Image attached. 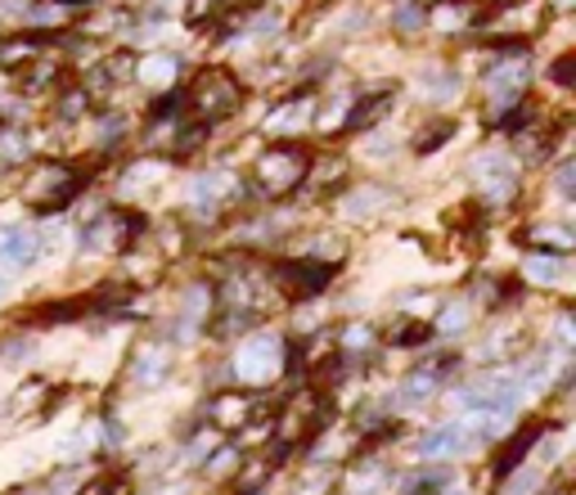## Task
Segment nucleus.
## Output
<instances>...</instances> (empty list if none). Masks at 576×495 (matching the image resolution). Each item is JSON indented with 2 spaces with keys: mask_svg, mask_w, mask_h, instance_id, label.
Segmentation results:
<instances>
[{
  "mask_svg": "<svg viewBox=\"0 0 576 495\" xmlns=\"http://www.w3.org/2000/svg\"><path fill=\"white\" fill-rule=\"evenodd\" d=\"M19 82H23V95H50L54 86H63V59L59 54H41V59H32L23 73H14Z\"/></svg>",
  "mask_w": 576,
  "mask_h": 495,
  "instance_id": "nucleus-29",
  "label": "nucleus"
},
{
  "mask_svg": "<svg viewBox=\"0 0 576 495\" xmlns=\"http://www.w3.org/2000/svg\"><path fill=\"white\" fill-rule=\"evenodd\" d=\"M72 19L78 14H72V6H63V0H28V10H23L28 32H41V37H63V28Z\"/></svg>",
  "mask_w": 576,
  "mask_h": 495,
  "instance_id": "nucleus-27",
  "label": "nucleus"
},
{
  "mask_svg": "<svg viewBox=\"0 0 576 495\" xmlns=\"http://www.w3.org/2000/svg\"><path fill=\"white\" fill-rule=\"evenodd\" d=\"M518 244L541 248V252H567V257H572V248H576V230H572L567 221H532V226L518 230Z\"/></svg>",
  "mask_w": 576,
  "mask_h": 495,
  "instance_id": "nucleus-26",
  "label": "nucleus"
},
{
  "mask_svg": "<svg viewBox=\"0 0 576 495\" xmlns=\"http://www.w3.org/2000/svg\"><path fill=\"white\" fill-rule=\"evenodd\" d=\"M495 59L482 73V100H486V122L500 117L504 109H514L527 100L536 63H532V41H491Z\"/></svg>",
  "mask_w": 576,
  "mask_h": 495,
  "instance_id": "nucleus-1",
  "label": "nucleus"
},
{
  "mask_svg": "<svg viewBox=\"0 0 576 495\" xmlns=\"http://www.w3.org/2000/svg\"><path fill=\"white\" fill-rule=\"evenodd\" d=\"M554 198H563V203L576 198V163L572 158H558V167H554Z\"/></svg>",
  "mask_w": 576,
  "mask_h": 495,
  "instance_id": "nucleus-43",
  "label": "nucleus"
},
{
  "mask_svg": "<svg viewBox=\"0 0 576 495\" xmlns=\"http://www.w3.org/2000/svg\"><path fill=\"white\" fill-rule=\"evenodd\" d=\"M82 189H86V172L68 158H41L32 176L23 181V198L37 217H54V212L72 207Z\"/></svg>",
  "mask_w": 576,
  "mask_h": 495,
  "instance_id": "nucleus-4",
  "label": "nucleus"
},
{
  "mask_svg": "<svg viewBox=\"0 0 576 495\" xmlns=\"http://www.w3.org/2000/svg\"><path fill=\"white\" fill-rule=\"evenodd\" d=\"M486 10L477 0H428V23L423 32H438V37H469L482 32Z\"/></svg>",
  "mask_w": 576,
  "mask_h": 495,
  "instance_id": "nucleus-15",
  "label": "nucleus"
},
{
  "mask_svg": "<svg viewBox=\"0 0 576 495\" xmlns=\"http://www.w3.org/2000/svg\"><path fill=\"white\" fill-rule=\"evenodd\" d=\"M388 482H392V468L379 455H366L347 473V495H379Z\"/></svg>",
  "mask_w": 576,
  "mask_h": 495,
  "instance_id": "nucleus-32",
  "label": "nucleus"
},
{
  "mask_svg": "<svg viewBox=\"0 0 576 495\" xmlns=\"http://www.w3.org/2000/svg\"><path fill=\"white\" fill-rule=\"evenodd\" d=\"M172 370H176V347H172V338H167V342H163V338H144V342L135 347V357H131V383H135V388L154 392V388H163V383L172 379Z\"/></svg>",
  "mask_w": 576,
  "mask_h": 495,
  "instance_id": "nucleus-14",
  "label": "nucleus"
},
{
  "mask_svg": "<svg viewBox=\"0 0 576 495\" xmlns=\"http://www.w3.org/2000/svg\"><path fill=\"white\" fill-rule=\"evenodd\" d=\"M167 176H172V163H167V158H135V163L122 172L117 189H122V194H135V189H154V185H163Z\"/></svg>",
  "mask_w": 576,
  "mask_h": 495,
  "instance_id": "nucleus-33",
  "label": "nucleus"
},
{
  "mask_svg": "<svg viewBox=\"0 0 576 495\" xmlns=\"http://www.w3.org/2000/svg\"><path fill=\"white\" fill-rule=\"evenodd\" d=\"M235 464H239V451H235V446H226L222 455H212V460H207V473H212V477H222V473H230Z\"/></svg>",
  "mask_w": 576,
  "mask_h": 495,
  "instance_id": "nucleus-49",
  "label": "nucleus"
},
{
  "mask_svg": "<svg viewBox=\"0 0 576 495\" xmlns=\"http://www.w3.org/2000/svg\"><path fill=\"white\" fill-rule=\"evenodd\" d=\"M253 414H257V401H253L248 388H226V392H216V396L207 401V423H212L216 433H239V429H248Z\"/></svg>",
  "mask_w": 576,
  "mask_h": 495,
  "instance_id": "nucleus-20",
  "label": "nucleus"
},
{
  "mask_svg": "<svg viewBox=\"0 0 576 495\" xmlns=\"http://www.w3.org/2000/svg\"><path fill=\"white\" fill-rule=\"evenodd\" d=\"M37 351V338L28 333H14V338H0V365H23Z\"/></svg>",
  "mask_w": 576,
  "mask_h": 495,
  "instance_id": "nucleus-42",
  "label": "nucleus"
},
{
  "mask_svg": "<svg viewBox=\"0 0 576 495\" xmlns=\"http://www.w3.org/2000/svg\"><path fill=\"white\" fill-rule=\"evenodd\" d=\"M284 365H288V338H279L270 329H257V333L248 329V338L235 351V361L226 365V374H235L244 388L261 392L284 374Z\"/></svg>",
  "mask_w": 576,
  "mask_h": 495,
  "instance_id": "nucleus-6",
  "label": "nucleus"
},
{
  "mask_svg": "<svg viewBox=\"0 0 576 495\" xmlns=\"http://www.w3.org/2000/svg\"><path fill=\"white\" fill-rule=\"evenodd\" d=\"M117 442H122V423H104V446L117 451Z\"/></svg>",
  "mask_w": 576,
  "mask_h": 495,
  "instance_id": "nucleus-52",
  "label": "nucleus"
},
{
  "mask_svg": "<svg viewBox=\"0 0 576 495\" xmlns=\"http://www.w3.org/2000/svg\"><path fill=\"white\" fill-rule=\"evenodd\" d=\"M446 482H455V477H451V468H423V473L405 477V495H428V491H446Z\"/></svg>",
  "mask_w": 576,
  "mask_h": 495,
  "instance_id": "nucleus-41",
  "label": "nucleus"
},
{
  "mask_svg": "<svg viewBox=\"0 0 576 495\" xmlns=\"http://www.w3.org/2000/svg\"><path fill=\"white\" fill-rule=\"evenodd\" d=\"M532 486H536V477H532V473H523V477H514V486H510V495H527Z\"/></svg>",
  "mask_w": 576,
  "mask_h": 495,
  "instance_id": "nucleus-53",
  "label": "nucleus"
},
{
  "mask_svg": "<svg viewBox=\"0 0 576 495\" xmlns=\"http://www.w3.org/2000/svg\"><path fill=\"white\" fill-rule=\"evenodd\" d=\"M333 423V401L320 392V388H302L294 401L284 405V414H279V437H275V464L284 460V455H294L298 446H307L311 437H320L325 429Z\"/></svg>",
  "mask_w": 576,
  "mask_h": 495,
  "instance_id": "nucleus-5",
  "label": "nucleus"
},
{
  "mask_svg": "<svg viewBox=\"0 0 576 495\" xmlns=\"http://www.w3.org/2000/svg\"><path fill=\"white\" fill-rule=\"evenodd\" d=\"M423 23H428V6H423V0H397V6H392V32L414 37V32H423Z\"/></svg>",
  "mask_w": 576,
  "mask_h": 495,
  "instance_id": "nucleus-38",
  "label": "nucleus"
},
{
  "mask_svg": "<svg viewBox=\"0 0 576 495\" xmlns=\"http://www.w3.org/2000/svg\"><path fill=\"white\" fill-rule=\"evenodd\" d=\"M311 167V154L298 145V140H275L270 149H261L253 158V172H248V185L253 189L248 198H261V203H284L288 194L302 189V176Z\"/></svg>",
  "mask_w": 576,
  "mask_h": 495,
  "instance_id": "nucleus-3",
  "label": "nucleus"
},
{
  "mask_svg": "<svg viewBox=\"0 0 576 495\" xmlns=\"http://www.w3.org/2000/svg\"><path fill=\"white\" fill-rule=\"evenodd\" d=\"M316 100H320V95H316L311 86H302V91L288 95L284 104H275L270 117L261 122L266 135H270V140H298L302 131H311V126H316Z\"/></svg>",
  "mask_w": 576,
  "mask_h": 495,
  "instance_id": "nucleus-13",
  "label": "nucleus"
},
{
  "mask_svg": "<svg viewBox=\"0 0 576 495\" xmlns=\"http://www.w3.org/2000/svg\"><path fill=\"white\" fill-rule=\"evenodd\" d=\"M541 6H545V14L563 19V14H572V10H576V0H541Z\"/></svg>",
  "mask_w": 576,
  "mask_h": 495,
  "instance_id": "nucleus-51",
  "label": "nucleus"
},
{
  "mask_svg": "<svg viewBox=\"0 0 576 495\" xmlns=\"http://www.w3.org/2000/svg\"><path fill=\"white\" fill-rule=\"evenodd\" d=\"M163 495H181V491H163Z\"/></svg>",
  "mask_w": 576,
  "mask_h": 495,
  "instance_id": "nucleus-56",
  "label": "nucleus"
},
{
  "mask_svg": "<svg viewBox=\"0 0 576 495\" xmlns=\"http://www.w3.org/2000/svg\"><path fill=\"white\" fill-rule=\"evenodd\" d=\"M212 320V285L207 279H194V285L181 293V311H176V324H172V347L181 342H194Z\"/></svg>",
  "mask_w": 576,
  "mask_h": 495,
  "instance_id": "nucleus-18",
  "label": "nucleus"
},
{
  "mask_svg": "<svg viewBox=\"0 0 576 495\" xmlns=\"http://www.w3.org/2000/svg\"><path fill=\"white\" fill-rule=\"evenodd\" d=\"M554 347H563V351H572V342H576V329H572V311L563 307L558 316H554V338H549Z\"/></svg>",
  "mask_w": 576,
  "mask_h": 495,
  "instance_id": "nucleus-46",
  "label": "nucleus"
},
{
  "mask_svg": "<svg viewBox=\"0 0 576 495\" xmlns=\"http://www.w3.org/2000/svg\"><path fill=\"white\" fill-rule=\"evenodd\" d=\"M374 342H379V329H374V324H366V320H351V324H342V333H338V357H342V361L370 357Z\"/></svg>",
  "mask_w": 576,
  "mask_h": 495,
  "instance_id": "nucleus-35",
  "label": "nucleus"
},
{
  "mask_svg": "<svg viewBox=\"0 0 576 495\" xmlns=\"http://www.w3.org/2000/svg\"><path fill=\"white\" fill-rule=\"evenodd\" d=\"M338 270L342 266H333V261H316V257H294V261H279L275 270H270V285L279 289V298H288V302H316L333 279H338Z\"/></svg>",
  "mask_w": 576,
  "mask_h": 495,
  "instance_id": "nucleus-10",
  "label": "nucleus"
},
{
  "mask_svg": "<svg viewBox=\"0 0 576 495\" xmlns=\"http://www.w3.org/2000/svg\"><path fill=\"white\" fill-rule=\"evenodd\" d=\"M401 203V194L392 185H379V181H366V185H342L338 189V212H342V221H379L388 217V212Z\"/></svg>",
  "mask_w": 576,
  "mask_h": 495,
  "instance_id": "nucleus-12",
  "label": "nucleus"
},
{
  "mask_svg": "<svg viewBox=\"0 0 576 495\" xmlns=\"http://www.w3.org/2000/svg\"><path fill=\"white\" fill-rule=\"evenodd\" d=\"M41 248H45L41 230L6 226V230H0V270H28V266H37Z\"/></svg>",
  "mask_w": 576,
  "mask_h": 495,
  "instance_id": "nucleus-22",
  "label": "nucleus"
},
{
  "mask_svg": "<svg viewBox=\"0 0 576 495\" xmlns=\"http://www.w3.org/2000/svg\"><path fill=\"white\" fill-rule=\"evenodd\" d=\"M140 239H150V217H140V212H131V207H104L100 217H91L78 230L82 252H126Z\"/></svg>",
  "mask_w": 576,
  "mask_h": 495,
  "instance_id": "nucleus-7",
  "label": "nucleus"
},
{
  "mask_svg": "<svg viewBox=\"0 0 576 495\" xmlns=\"http://www.w3.org/2000/svg\"><path fill=\"white\" fill-rule=\"evenodd\" d=\"M469 181L486 207H510L523 189V172H518V158L510 149H482L469 163Z\"/></svg>",
  "mask_w": 576,
  "mask_h": 495,
  "instance_id": "nucleus-8",
  "label": "nucleus"
},
{
  "mask_svg": "<svg viewBox=\"0 0 576 495\" xmlns=\"http://www.w3.org/2000/svg\"><path fill=\"white\" fill-rule=\"evenodd\" d=\"M248 495H261V491H248Z\"/></svg>",
  "mask_w": 576,
  "mask_h": 495,
  "instance_id": "nucleus-57",
  "label": "nucleus"
},
{
  "mask_svg": "<svg viewBox=\"0 0 576 495\" xmlns=\"http://www.w3.org/2000/svg\"><path fill=\"white\" fill-rule=\"evenodd\" d=\"M477 437H473V419L469 423H442V429H432L419 437V455L423 460H446V455H460L469 451Z\"/></svg>",
  "mask_w": 576,
  "mask_h": 495,
  "instance_id": "nucleus-25",
  "label": "nucleus"
},
{
  "mask_svg": "<svg viewBox=\"0 0 576 495\" xmlns=\"http://www.w3.org/2000/svg\"><path fill=\"white\" fill-rule=\"evenodd\" d=\"M455 131H460V126H455L451 117H438V122H428V126H423V131L410 140V149H414L419 158H428V154H438L442 145H451V140H455Z\"/></svg>",
  "mask_w": 576,
  "mask_h": 495,
  "instance_id": "nucleus-36",
  "label": "nucleus"
},
{
  "mask_svg": "<svg viewBox=\"0 0 576 495\" xmlns=\"http://www.w3.org/2000/svg\"><path fill=\"white\" fill-rule=\"evenodd\" d=\"M333 482H338V477H333V473L325 468V473H316V477H307V482L298 486V495H329V486H333Z\"/></svg>",
  "mask_w": 576,
  "mask_h": 495,
  "instance_id": "nucleus-50",
  "label": "nucleus"
},
{
  "mask_svg": "<svg viewBox=\"0 0 576 495\" xmlns=\"http://www.w3.org/2000/svg\"><path fill=\"white\" fill-rule=\"evenodd\" d=\"M572 73H576V54L563 50V54L554 59V68H549V82H554L558 91H572Z\"/></svg>",
  "mask_w": 576,
  "mask_h": 495,
  "instance_id": "nucleus-44",
  "label": "nucleus"
},
{
  "mask_svg": "<svg viewBox=\"0 0 576 495\" xmlns=\"http://www.w3.org/2000/svg\"><path fill=\"white\" fill-rule=\"evenodd\" d=\"M347 176H351V163L342 154H325V158H311V167L302 176V189H307V198H333L347 185Z\"/></svg>",
  "mask_w": 576,
  "mask_h": 495,
  "instance_id": "nucleus-23",
  "label": "nucleus"
},
{
  "mask_svg": "<svg viewBox=\"0 0 576 495\" xmlns=\"http://www.w3.org/2000/svg\"><path fill=\"white\" fill-rule=\"evenodd\" d=\"M32 149H37V140H32L28 126L0 122V172H14L23 163H32Z\"/></svg>",
  "mask_w": 576,
  "mask_h": 495,
  "instance_id": "nucleus-30",
  "label": "nucleus"
},
{
  "mask_svg": "<svg viewBox=\"0 0 576 495\" xmlns=\"http://www.w3.org/2000/svg\"><path fill=\"white\" fill-rule=\"evenodd\" d=\"M181 78H185V59L176 50H158L150 45L144 54H135V68H131V86H140L144 95H172L181 91Z\"/></svg>",
  "mask_w": 576,
  "mask_h": 495,
  "instance_id": "nucleus-11",
  "label": "nucleus"
},
{
  "mask_svg": "<svg viewBox=\"0 0 576 495\" xmlns=\"http://www.w3.org/2000/svg\"><path fill=\"white\" fill-rule=\"evenodd\" d=\"M248 198L244 185L230 176V172H198L185 181V194H181V207H185V217L194 221H216L226 212V203H239Z\"/></svg>",
  "mask_w": 576,
  "mask_h": 495,
  "instance_id": "nucleus-9",
  "label": "nucleus"
},
{
  "mask_svg": "<svg viewBox=\"0 0 576 495\" xmlns=\"http://www.w3.org/2000/svg\"><path fill=\"white\" fill-rule=\"evenodd\" d=\"M91 109H95V100H91V91H86L82 82H78V86H63L59 100H54L50 122H54V126H78V122L91 117Z\"/></svg>",
  "mask_w": 576,
  "mask_h": 495,
  "instance_id": "nucleus-31",
  "label": "nucleus"
},
{
  "mask_svg": "<svg viewBox=\"0 0 576 495\" xmlns=\"http://www.w3.org/2000/svg\"><path fill=\"white\" fill-rule=\"evenodd\" d=\"M275 468H279V464H275L270 455H266L257 468H244V473H239V491H244V495H248V491H261V477H270Z\"/></svg>",
  "mask_w": 576,
  "mask_h": 495,
  "instance_id": "nucleus-45",
  "label": "nucleus"
},
{
  "mask_svg": "<svg viewBox=\"0 0 576 495\" xmlns=\"http://www.w3.org/2000/svg\"><path fill=\"white\" fill-rule=\"evenodd\" d=\"M451 370H455V357H446V361H432V365H419V370H410V374L401 379V388H397V396H392V401H401V405H423V401H432V396H438V392L446 388Z\"/></svg>",
  "mask_w": 576,
  "mask_h": 495,
  "instance_id": "nucleus-21",
  "label": "nucleus"
},
{
  "mask_svg": "<svg viewBox=\"0 0 576 495\" xmlns=\"http://www.w3.org/2000/svg\"><path fill=\"white\" fill-rule=\"evenodd\" d=\"M469 320H473V307H469V298H455V302H438V311H432V320H428V329H432V338H460L464 329H469Z\"/></svg>",
  "mask_w": 576,
  "mask_h": 495,
  "instance_id": "nucleus-34",
  "label": "nucleus"
},
{
  "mask_svg": "<svg viewBox=\"0 0 576 495\" xmlns=\"http://www.w3.org/2000/svg\"><path fill=\"white\" fill-rule=\"evenodd\" d=\"M78 495H126V482H122V477H95V482H86Z\"/></svg>",
  "mask_w": 576,
  "mask_h": 495,
  "instance_id": "nucleus-48",
  "label": "nucleus"
},
{
  "mask_svg": "<svg viewBox=\"0 0 576 495\" xmlns=\"http://www.w3.org/2000/svg\"><path fill=\"white\" fill-rule=\"evenodd\" d=\"M63 6H72V10H78V6H95V0H63Z\"/></svg>",
  "mask_w": 576,
  "mask_h": 495,
  "instance_id": "nucleus-55",
  "label": "nucleus"
},
{
  "mask_svg": "<svg viewBox=\"0 0 576 495\" xmlns=\"http://www.w3.org/2000/svg\"><path fill=\"white\" fill-rule=\"evenodd\" d=\"M126 135H131V117H126V113L113 109V113H100V117H95V149H100V154L117 149Z\"/></svg>",
  "mask_w": 576,
  "mask_h": 495,
  "instance_id": "nucleus-37",
  "label": "nucleus"
},
{
  "mask_svg": "<svg viewBox=\"0 0 576 495\" xmlns=\"http://www.w3.org/2000/svg\"><path fill=\"white\" fill-rule=\"evenodd\" d=\"M181 109L198 126L212 131V126L230 122L244 109V86H239V78L230 73V68L207 63V68H198V73H189V82L181 86Z\"/></svg>",
  "mask_w": 576,
  "mask_h": 495,
  "instance_id": "nucleus-2",
  "label": "nucleus"
},
{
  "mask_svg": "<svg viewBox=\"0 0 576 495\" xmlns=\"http://www.w3.org/2000/svg\"><path fill=\"white\" fill-rule=\"evenodd\" d=\"M414 86H419V95L428 100V104H455L460 95H464V73L455 63H446V59H428L419 73H414Z\"/></svg>",
  "mask_w": 576,
  "mask_h": 495,
  "instance_id": "nucleus-19",
  "label": "nucleus"
},
{
  "mask_svg": "<svg viewBox=\"0 0 576 495\" xmlns=\"http://www.w3.org/2000/svg\"><path fill=\"white\" fill-rule=\"evenodd\" d=\"M59 37H41V32H14L0 37V73H23L32 59H41Z\"/></svg>",
  "mask_w": 576,
  "mask_h": 495,
  "instance_id": "nucleus-24",
  "label": "nucleus"
},
{
  "mask_svg": "<svg viewBox=\"0 0 576 495\" xmlns=\"http://www.w3.org/2000/svg\"><path fill=\"white\" fill-rule=\"evenodd\" d=\"M536 442H541V429H523V433L510 442V451H500V460H495V473H500V477H504V473H514V468L523 464V455H527Z\"/></svg>",
  "mask_w": 576,
  "mask_h": 495,
  "instance_id": "nucleus-39",
  "label": "nucleus"
},
{
  "mask_svg": "<svg viewBox=\"0 0 576 495\" xmlns=\"http://www.w3.org/2000/svg\"><path fill=\"white\" fill-rule=\"evenodd\" d=\"M140 10L158 14V19H176V14H185V0H140Z\"/></svg>",
  "mask_w": 576,
  "mask_h": 495,
  "instance_id": "nucleus-47",
  "label": "nucleus"
},
{
  "mask_svg": "<svg viewBox=\"0 0 576 495\" xmlns=\"http://www.w3.org/2000/svg\"><path fill=\"white\" fill-rule=\"evenodd\" d=\"M392 104H397V86L356 91V95H351V104H347L342 131H347V135H366V131L383 126V122H388V113H392Z\"/></svg>",
  "mask_w": 576,
  "mask_h": 495,
  "instance_id": "nucleus-17",
  "label": "nucleus"
},
{
  "mask_svg": "<svg viewBox=\"0 0 576 495\" xmlns=\"http://www.w3.org/2000/svg\"><path fill=\"white\" fill-rule=\"evenodd\" d=\"M451 495H460V491H451Z\"/></svg>",
  "mask_w": 576,
  "mask_h": 495,
  "instance_id": "nucleus-58",
  "label": "nucleus"
},
{
  "mask_svg": "<svg viewBox=\"0 0 576 495\" xmlns=\"http://www.w3.org/2000/svg\"><path fill=\"white\" fill-rule=\"evenodd\" d=\"M222 14H230V0H185V23H194V28L222 19Z\"/></svg>",
  "mask_w": 576,
  "mask_h": 495,
  "instance_id": "nucleus-40",
  "label": "nucleus"
},
{
  "mask_svg": "<svg viewBox=\"0 0 576 495\" xmlns=\"http://www.w3.org/2000/svg\"><path fill=\"white\" fill-rule=\"evenodd\" d=\"M6 298H10V279H6V275H0V302H6Z\"/></svg>",
  "mask_w": 576,
  "mask_h": 495,
  "instance_id": "nucleus-54",
  "label": "nucleus"
},
{
  "mask_svg": "<svg viewBox=\"0 0 576 495\" xmlns=\"http://www.w3.org/2000/svg\"><path fill=\"white\" fill-rule=\"evenodd\" d=\"M558 131H563V126H554V122H541V117H532L527 126H518V131L510 135V154L518 158V167H545V163L554 158Z\"/></svg>",
  "mask_w": 576,
  "mask_h": 495,
  "instance_id": "nucleus-16",
  "label": "nucleus"
},
{
  "mask_svg": "<svg viewBox=\"0 0 576 495\" xmlns=\"http://www.w3.org/2000/svg\"><path fill=\"white\" fill-rule=\"evenodd\" d=\"M523 279H527V285H541V289L563 285V279H567V252L527 248V257H523Z\"/></svg>",
  "mask_w": 576,
  "mask_h": 495,
  "instance_id": "nucleus-28",
  "label": "nucleus"
}]
</instances>
